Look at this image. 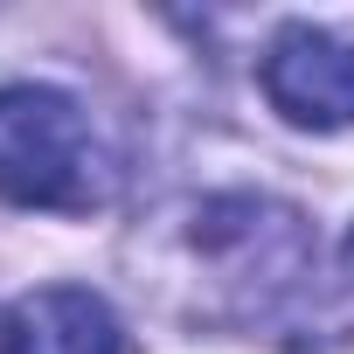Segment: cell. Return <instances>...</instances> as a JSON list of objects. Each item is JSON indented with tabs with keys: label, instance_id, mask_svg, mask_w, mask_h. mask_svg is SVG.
Returning a JSON list of instances; mask_svg holds the SVG:
<instances>
[{
	"label": "cell",
	"instance_id": "obj_2",
	"mask_svg": "<svg viewBox=\"0 0 354 354\" xmlns=\"http://www.w3.org/2000/svg\"><path fill=\"white\" fill-rule=\"evenodd\" d=\"M257 84H264L271 111H285L292 125H313V132L354 125V42L333 35V28L292 21V28L264 49Z\"/></svg>",
	"mask_w": 354,
	"mask_h": 354
},
{
	"label": "cell",
	"instance_id": "obj_3",
	"mask_svg": "<svg viewBox=\"0 0 354 354\" xmlns=\"http://www.w3.org/2000/svg\"><path fill=\"white\" fill-rule=\"evenodd\" d=\"M0 354H132V340L97 292L42 285L0 313Z\"/></svg>",
	"mask_w": 354,
	"mask_h": 354
},
{
	"label": "cell",
	"instance_id": "obj_4",
	"mask_svg": "<svg viewBox=\"0 0 354 354\" xmlns=\"http://www.w3.org/2000/svg\"><path fill=\"white\" fill-rule=\"evenodd\" d=\"M347 271H354V236H347Z\"/></svg>",
	"mask_w": 354,
	"mask_h": 354
},
{
	"label": "cell",
	"instance_id": "obj_1",
	"mask_svg": "<svg viewBox=\"0 0 354 354\" xmlns=\"http://www.w3.org/2000/svg\"><path fill=\"white\" fill-rule=\"evenodd\" d=\"M118 188V167L91 125V111L49 84L0 91V195L15 209L91 216Z\"/></svg>",
	"mask_w": 354,
	"mask_h": 354
}]
</instances>
